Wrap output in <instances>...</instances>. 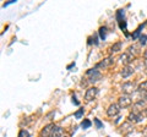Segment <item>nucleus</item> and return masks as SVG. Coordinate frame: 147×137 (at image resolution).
Returning a JSON list of instances; mask_svg holds the SVG:
<instances>
[{"instance_id":"f257e3e1","label":"nucleus","mask_w":147,"mask_h":137,"mask_svg":"<svg viewBox=\"0 0 147 137\" xmlns=\"http://www.w3.org/2000/svg\"><path fill=\"white\" fill-rule=\"evenodd\" d=\"M87 77H88V81L90 82H92V83H93V82H97V81H99L100 80V72L97 70V68H91V70H88L87 71Z\"/></svg>"},{"instance_id":"f03ea898","label":"nucleus","mask_w":147,"mask_h":137,"mask_svg":"<svg viewBox=\"0 0 147 137\" xmlns=\"http://www.w3.org/2000/svg\"><path fill=\"white\" fill-rule=\"evenodd\" d=\"M118 104H119V107L123 108V109H125V108H129L132 104V100L130 98V95H127V94H123L121 97H119L118 99Z\"/></svg>"},{"instance_id":"7ed1b4c3","label":"nucleus","mask_w":147,"mask_h":137,"mask_svg":"<svg viewBox=\"0 0 147 137\" xmlns=\"http://www.w3.org/2000/svg\"><path fill=\"white\" fill-rule=\"evenodd\" d=\"M121 89H123V92L124 94H127V95H130L131 93H134L135 91H136V85H135V82H125L123 86H121Z\"/></svg>"},{"instance_id":"20e7f679","label":"nucleus","mask_w":147,"mask_h":137,"mask_svg":"<svg viewBox=\"0 0 147 137\" xmlns=\"http://www.w3.org/2000/svg\"><path fill=\"white\" fill-rule=\"evenodd\" d=\"M119 113H120V107H119V104H110L107 109V115L109 118L117 116Z\"/></svg>"},{"instance_id":"39448f33","label":"nucleus","mask_w":147,"mask_h":137,"mask_svg":"<svg viewBox=\"0 0 147 137\" xmlns=\"http://www.w3.org/2000/svg\"><path fill=\"white\" fill-rule=\"evenodd\" d=\"M112 65H114V58L109 56L107 59H104V60H102L100 62H98L97 65H96V68H108Z\"/></svg>"},{"instance_id":"423d86ee","label":"nucleus","mask_w":147,"mask_h":137,"mask_svg":"<svg viewBox=\"0 0 147 137\" xmlns=\"http://www.w3.org/2000/svg\"><path fill=\"white\" fill-rule=\"evenodd\" d=\"M98 94V88L96 87H91L86 91V94H85V99L87 102H91V100H93L96 97H97Z\"/></svg>"},{"instance_id":"0eeeda50","label":"nucleus","mask_w":147,"mask_h":137,"mask_svg":"<svg viewBox=\"0 0 147 137\" xmlns=\"http://www.w3.org/2000/svg\"><path fill=\"white\" fill-rule=\"evenodd\" d=\"M54 127H55L54 124H48L47 126H44V129L40 131V137H52Z\"/></svg>"},{"instance_id":"6e6552de","label":"nucleus","mask_w":147,"mask_h":137,"mask_svg":"<svg viewBox=\"0 0 147 137\" xmlns=\"http://www.w3.org/2000/svg\"><path fill=\"white\" fill-rule=\"evenodd\" d=\"M127 119H129V122H132V124H137V122H141V121H142V114L131 113L130 115L127 116Z\"/></svg>"},{"instance_id":"1a4fd4ad","label":"nucleus","mask_w":147,"mask_h":137,"mask_svg":"<svg viewBox=\"0 0 147 137\" xmlns=\"http://www.w3.org/2000/svg\"><path fill=\"white\" fill-rule=\"evenodd\" d=\"M140 48H139V45H131V47H129L127 48V54L130 55L132 59H134L135 56H137L140 54V50H139Z\"/></svg>"},{"instance_id":"9d476101","label":"nucleus","mask_w":147,"mask_h":137,"mask_svg":"<svg viewBox=\"0 0 147 137\" xmlns=\"http://www.w3.org/2000/svg\"><path fill=\"white\" fill-rule=\"evenodd\" d=\"M134 71H135V70H134V67H131L130 65H129V66H125V67L123 68L120 74H121V76L124 77V79H127L129 76H131L132 74H134Z\"/></svg>"},{"instance_id":"9b49d317","label":"nucleus","mask_w":147,"mask_h":137,"mask_svg":"<svg viewBox=\"0 0 147 137\" xmlns=\"http://www.w3.org/2000/svg\"><path fill=\"white\" fill-rule=\"evenodd\" d=\"M120 60H121V62H123V64H124V65H125V66H129V64L131 62L132 58H131L130 55H129L127 53H124L123 55L120 56Z\"/></svg>"},{"instance_id":"f8f14e48","label":"nucleus","mask_w":147,"mask_h":137,"mask_svg":"<svg viewBox=\"0 0 147 137\" xmlns=\"http://www.w3.org/2000/svg\"><path fill=\"white\" fill-rule=\"evenodd\" d=\"M142 108H145V102L140 100V102H137L135 105H134V110H132V113H139V114H141Z\"/></svg>"},{"instance_id":"ddd939ff","label":"nucleus","mask_w":147,"mask_h":137,"mask_svg":"<svg viewBox=\"0 0 147 137\" xmlns=\"http://www.w3.org/2000/svg\"><path fill=\"white\" fill-rule=\"evenodd\" d=\"M63 135H64V130L61 129V127H59V126H55L52 137H64Z\"/></svg>"},{"instance_id":"4468645a","label":"nucleus","mask_w":147,"mask_h":137,"mask_svg":"<svg viewBox=\"0 0 147 137\" xmlns=\"http://www.w3.org/2000/svg\"><path fill=\"white\" fill-rule=\"evenodd\" d=\"M131 131H132V126L130 125V122H125V124L121 125V132H124V134H129Z\"/></svg>"},{"instance_id":"2eb2a0df","label":"nucleus","mask_w":147,"mask_h":137,"mask_svg":"<svg viewBox=\"0 0 147 137\" xmlns=\"http://www.w3.org/2000/svg\"><path fill=\"white\" fill-rule=\"evenodd\" d=\"M137 91H139V93H147V81L142 82L139 87H137Z\"/></svg>"},{"instance_id":"dca6fc26","label":"nucleus","mask_w":147,"mask_h":137,"mask_svg":"<svg viewBox=\"0 0 147 137\" xmlns=\"http://www.w3.org/2000/svg\"><path fill=\"white\" fill-rule=\"evenodd\" d=\"M120 49H121V42H118L114 45H112V48H110V53H117Z\"/></svg>"},{"instance_id":"f3484780","label":"nucleus","mask_w":147,"mask_h":137,"mask_svg":"<svg viewBox=\"0 0 147 137\" xmlns=\"http://www.w3.org/2000/svg\"><path fill=\"white\" fill-rule=\"evenodd\" d=\"M99 36L103 40L105 39V36H107V27H100L99 28Z\"/></svg>"},{"instance_id":"a211bd4d","label":"nucleus","mask_w":147,"mask_h":137,"mask_svg":"<svg viewBox=\"0 0 147 137\" xmlns=\"http://www.w3.org/2000/svg\"><path fill=\"white\" fill-rule=\"evenodd\" d=\"M91 124H92V122H91L90 120H87V119H85V120L81 122V127H82V129H88V127L91 126Z\"/></svg>"},{"instance_id":"6ab92c4d","label":"nucleus","mask_w":147,"mask_h":137,"mask_svg":"<svg viewBox=\"0 0 147 137\" xmlns=\"http://www.w3.org/2000/svg\"><path fill=\"white\" fill-rule=\"evenodd\" d=\"M139 40H140V45H145L147 43V36L146 34H141L139 37Z\"/></svg>"},{"instance_id":"aec40b11","label":"nucleus","mask_w":147,"mask_h":137,"mask_svg":"<svg viewBox=\"0 0 147 137\" xmlns=\"http://www.w3.org/2000/svg\"><path fill=\"white\" fill-rule=\"evenodd\" d=\"M18 137H30V132L27 130H21L20 134H18Z\"/></svg>"},{"instance_id":"412c9836","label":"nucleus","mask_w":147,"mask_h":137,"mask_svg":"<svg viewBox=\"0 0 147 137\" xmlns=\"http://www.w3.org/2000/svg\"><path fill=\"white\" fill-rule=\"evenodd\" d=\"M144 26H145V25H141V26L139 27V28L136 30V32H135L134 34H132V38H134V39H136L137 37H139V34H140V32H141V30H142V27H144Z\"/></svg>"},{"instance_id":"4be33fe9","label":"nucleus","mask_w":147,"mask_h":137,"mask_svg":"<svg viewBox=\"0 0 147 137\" xmlns=\"http://www.w3.org/2000/svg\"><path fill=\"white\" fill-rule=\"evenodd\" d=\"M82 115H84V109H80L79 111L75 113V118H76V119H80Z\"/></svg>"},{"instance_id":"5701e85b","label":"nucleus","mask_w":147,"mask_h":137,"mask_svg":"<svg viewBox=\"0 0 147 137\" xmlns=\"http://www.w3.org/2000/svg\"><path fill=\"white\" fill-rule=\"evenodd\" d=\"M94 124H96V126H97V129H102V122H100L98 119H94Z\"/></svg>"},{"instance_id":"b1692460","label":"nucleus","mask_w":147,"mask_h":137,"mask_svg":"<svg viewBox=\"0 0 147 137\" xmlns=\"http://www.w3.org/2000/svg\"><path fill=\"white\" fill-rule=\"evenodd\" d=\"M72 103H74V104H76V105H79V102L76 100V98H75V97H72Z\"/></svg>"},{"instance_id":"393cba45","label":"nucleus","mask_w":147,"mask_h":137,"mask_svg":"<svg viewBox=\"0 0 147 137\" xmlns=\"http://www.w3.org/2000/svg\"><path fill=\"white\" fill-rule=\"evenodd\" d=\"M144 56H145V59L147 60V48H146V50H145V53H144Z\"/></svg>"},{"instance_id":"a878e982","label":"nucleus","mask_w":147,"mask_h":137,"mask_svg":"<svg viewBox=\"0 0 147 137\" xmlns=\"http://www.w3.org/2000/svg\"><path fill=\"white\" fill-rule=\"evenodd\" d=\"M145 114H146V116H147V108L145 109Z\"/></svg>"},{"instance_id":"bb28decb","label":"nucleus","mask_w":147,"mask_h":137,"mask_svg":"<svg viewBox=\"0 0 147 137\" xmlns=\"http://www.w3.org/2000/svg\"><path fill=\"white\" fill-rule=\"evenodd\" d=\"M145 134L147 135V127H146V129H145Z\"/></svg>"},{"instance_id":"cd10ccee","label":"nucleus","mask_w":147,"mask_h":137,"mask_svg":"<svg viewBox=\"0 0 147 137\" xmlns=\"http://www.w3.org/2000/svg\"><path fill=\"white\" fill-rule=\"evenodd\" d=\"M145 26H147V22H146V24H145Z\"/></svg>"},{"instance_id":"c85d7f7f","label":"nucleus","mask_w":147,"mask_h":137,"mask_svg":"<svg viewBox=\"0 0 147 137\" xmlns=\"http://www.w3.org/2000/svg\"><path fill=\"white\" fill-rule=\"evenodd\" d=\"M64 137H66V136H64Z\"/></svg>"}]
</instances>
